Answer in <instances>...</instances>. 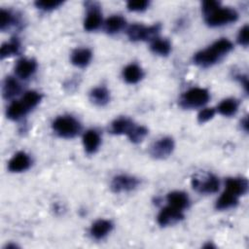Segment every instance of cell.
I'll use <instances>...</instances> for the list:
<instances>
[{"label":"cell","mask_w":249,"mask_h":249,"mask_svg":"<svg viewBox=\"0 0 249 249\" xmlns=\"http://www.w3.org/2000/svg\"><path fill=\"white\" fill-rule=\"evenodd\" d=\"M232 49V44L228 39H220L216 41L208 49L200 51L194 56V61L202 67L210 66L216 63L223 55Z\"/></svg>","instance_id":"1"},{"label":"cell","mask_w":249,"mask_h":249,"mask_svg":"<svg viewBox=\"0 0 249 249\" xmlns=\"http://www.w3.org/2000/svg\"><path fill=\"white\" fill-rule=\"evenodd\" d=\"M53 128L60 137L73 138L80 132L81 125L73 117L61 116L53 121Z\"/></svg>","instance_id":"2"},{"label":"cell","mask_w":249,"mask_h":249,"mask_svg":"<svg viewBox=\"0 0 249 249\" xmlns=\"http://www.w3.org/2000/svg\"><path fill=\"white\" fill-rule=\"evenodd\" d=\"M237 13L231 8H217L209 15L205 16V21L209 26H221L233 22L237 19Z\"/></svg>","instance_id":"3"},{"label":"cell","mask_w":249,"mask_h":249,"mask_svg":"<svg viewBox=\"0 0 249 249\" xmlns=\"http://www.w3.org/2000/svg\"><path fill=\"white\" fill-rule=\"evenodd\" d=\"M209 100V93L205 89L195 88L186 91L181 98V105L185 108H195L204 105Z\"/></svg>","instance_id":"4"},{"label":"cell","mask_w":249,"mask_h":249,"mask_svg":"<svg viewBox=\"0 0 249 249\" xmlns=\"http://www.w3.org/2000/svg\"><path fill=\"white\" fill-rule=\"evenodd\" d=\"M160 30V24H154L149 27L142 24H132L127 29V36L131 41H143L155 39Z\"/></svg>","instance_id":"5"},{"label":"cell","mask_w":249,"mask_h":249,"mask_svg":"<svg viewBox=\"0 0 249 249\" xmlns=\"http://www.w3.org/2000/svg\"><path fill=\"white\" fill-rule=\"evenodd\" d=\"M192 186L199 193L213 194L219 190V180L212 174H206L203 177L195 176L192 179Z\"/></svg>","instance_id":"6"},{"label":"cell","mask_w":249,"mask_h":249,"mask_svg":"<svg viewBox=\"0 0 249 249\" xmlns=\"http://www.w3.org/2000/svg\"><path fill=\"white\" fill-rule=\"evenodd\" d=\"M174 149V142L170 137H163L156 141L151 147V155L156 159L167 158Z\"/></svg>","instance_id":"7"},{"label":"cell","mask_w":249,"mask_h":249,"mask_svg":"<svg viewBox=\"0 0 249 249\" xmlns=\"http://www.w3.org/2000/svg\"><path fill=\"white\" fill-rule=\"evenodd\" d=\"M138 180L135 177L128 175H118L114 177L111 183V189L115 193L128 192L134 190L138 185Z\"/></svg>","instance_id":"8"},{"label":"cell","mask_w":249,"mask_h":249,"mask_svg":"<svg viewBox=\"0 0 249 249\" xmlns=\"http://www.w3.org/2000/svg\"><path fill=\"white\" fill-rule=\"evenodd\" d=\"M184 218V215L181 210L176 209L170 205L161 209L158 216L159 225L164 227L168 225H173Z\"/></svg>","instance_id":"9"},{"label":"cell","mask_w":249,"mask_h":249,"mask_svg":"<svg viewBox=\"0 0 249 249\" xmlns=\"http://www.w3.org/2000/svg\"><path fill=\"white\" fill-rule=\"evenodd\" d=\"M102 21V17H101V12L99 7L94 4L90 3V6L88 7V15L87 18L84 21V27L88 31H92L95 30L99 27Z\"/></svg>","instance_id":"10"},{"label":"cell","mask_w":249,"mask_h":249,"mask_svg":"<svg viewBox=\"0 0 249 249\" xmlns=\"http://www.w3.org/2000/svg\"><path fill=\"white\" fill-rule=\"evenodd\" d=\"M31 160L27 154L23 152L17 153L9 161L8 168L12 172H21L30 166Z\"/></svg>","instance_id":"11"},{"label":"cell","mask_w":249,"mask_h":249,"mask_svg":"<svg viewBox=\"0 0 249 249\" xmlns=\"http://www.w3.org/2000/svg\"><path fill=\"white\" fill-rule=\"evenodd\" d=\"M37 64L33 59L22 58L19 59L15 67L16 74L21 79L29 78L36 70Z\"/></svg>","instance_id":"12"},{"label":"cell","mask_w":249,"mask_h":249,"mask_svg":"<svg viewBox=\"0 0 249 249\" xmlns=\"http://www.w3.org/2000/svg\"><path fill=\"white\" fill-rule=\"evenodd\" d=\"M248 189V182L244 178H229L226 182V191L239 196L244 195Z\"/></svg>","instance_id":"13"},{"label":"cell","mask_w":249,"mask_h":249,"mask_svg":"<svg viewBox=\"0 0 249 249\" xmlns=\"http://www.w3.org/2000/svg\"><path fill=\"white\" fill-rule=\"evenodd\" d=\"M83 144L88 154H93L100 145V136L95 130H88L83 137Z\"/></svg>","instance_id":"14"},{"label":"cell","mask_w":249,"mask_h":249,"mask_svg":"<svg viewBox=\"0 0 249 249\" xmlns=\"http://www.w3.org/2000/svg\"><path fill=\"white\" fill-rule=\"evenodd\" d=\"M166 199L170 206H172L176 209H179L181 211L183 209H185L189 204V197L183 192L176 191V192L169 193L166 196Z\"/></svg>","instance_id":"15"},{"label":"cell","mask_w":249,"mask_h":249,"mask_svg":"<svg viewBox=\"0 0 249 249\" xmlns=\"http://www.w3.org/2000/svg\"><path fill=\"white\" fill-rule=\"evenodd\" d=\"M112 228L113 226L110 221L98 220L92 224L90 228V233L94 238L100 239V238H103L105 235H107L111 231Z\"/></svg>","instance_id":"16"},{"label":"cell","mask_w":249,"mask_h":249,"mask_svg":"<svg viewBox=\"0 0 249 249\" xmlns=\"http://www.w3.org/2000/svg\"><path fill=\"white\" fill-rule=\"evenodd\" d=\"M91 59V52L89 49H77L72 53L71 61L78 67L87 66Z\"/></svg>","instance_id":"17"},{"label":"cell","mask_w":249,"mask_h":249,"mask_svg":"<svg viewBox=\"0 0 249 249\" xmlns=\"http://www.w3.org/2000/svg\"><path fill=\"white\" fill-rule=\"evenodd\" d=\"M123 75H124V79L128 84H136L142 79L143 72L138 65L129 64L124 69Z\"/></svg>","instance_id":"18"},{"label":"cell","mask_w":249,"mask_h":249,"mask_svg":"<svg viewBox=\"0 0 249 249\" xmlns=\"http://www.w3.org/2000/svg\"><path fill=\"white\" fill-rule=\"evenodd\" d=\"M134 124L127 118H119L111 124V131L114 134H127Z\"/></svg>","instance_id":"19"},{"label":"cell","mask_w":249,"mask_h":249,"mask_svg":"<svg viewBox=\"0 0 249 249\" xmlns=\"http://www.w3.org/2000/svg\"><path fill=\"white\" fill-rule=\"evenodd\" d=\"M20 91V85L13 77H7L3 84V96L4 98H12L18 94Z\"/></svg>","instance_id":"20"},{"label":"cell","mask_w":249,"mask_h":249,"mask_svg":"<svg viewBox=\"0 0 249 249\" xmlns=\"http://www.w3.org/2000/svg\"><path fill=\"white\" fill-rule=\"evenodd\" d=\"M237 202H238V196L231 194L228 191H225L221 195V196L218 198L216 207H217V209H220V210L229 209V208L236 205Z\"/></svg>","instance_id":"21"},{"label":"cell","mask_w":249,"mask_h":249,"mask_svg":"<svg viewBox=\"0 0 249 249\" xmlns=\"http://www.w3.org/2000/svg\"><path fill=\"white\" fill-rule=\"evenodd\" d=\"M90 99L94 104L103 106L109 102L110 94H109V91L105 88L98 87L91 90Z\"/></svg>","instance_id":"22"},{"label":"cell","mask_w":249,"mask_h":249,"mask_svg":"<svg viewBox=\"0 0 249 249\" xmlns=\"http://www.w3.org/2000/svg\"><path fill=\"white\" fill-rule=\"evenodd\" d=\"M28 110L23 105L21 101H15L10 104V106L7 109V117L11 120H18L22 116H24Z\"/></svg>","instance_id":"23"},{"label":"cell","mask_w":249,"mask_h":249,"mask_svg":"<svg viewBox=\"0 0 249 249\" xmlns=\"http://www.w3.org/2000/svg\"><path fill=\"white\" fill-rule=\"evenodd\" d=\"M125 24V19L121 16H112L105 21V30L110 33L119 32Z\"/></svg>","instance_id":"24"},{"label":"cell","mask_w":249,"mask_h":249,"mask_svg":"<svg viewBox=\"0 0 249 249\" xmlns=\"http://www.w3.org/2000/svg\"><path fill=\"white\" fill-rule=\"evenodd\" d=\"M238 108V103L235 99L232 98H227L224 99L218 106V111L223 116H232L236 113Z\"/></svg>","instance_id":"25"},{"label":"cell","mask_w":249,"mask_h":249,"mask_svg":"<svg viewBox=\"0 0 249 249\" xmlns=\"http://www.w3.org/2000/svg\"><path fill=\"white\" fill-rule=\"evenodd\" d=\"M151 50L160 55H167L170 53L171 46L167 40L155 38L151 43Z\"/></svg>","instance_id":"26"},{"label":"cell","mask_w":249,"mask_h":249,"mask_svg":"<svg viewBox=\"0 0 249 249\" xmlns=\"http://www.w3.org/2000/svg\"><path fill=\"white\" fill-rule=\"evenodd\" d=\"M19 46L20 44L17 38H13L10 42L4 43L0 50L1 58H5L18 53L19 51Z\"/></svg>","instance_id":"27"},{"label":"cell","mask_w":249,"mask_h":249,"mask_svg":"<svg viewBox=\"0 0 249 249\" xmlns=\"http://www.w3.org/2000/svg\"><path fill=\"white\" fill-rule=\"evenodd\" d=\"M148 130L145 126L142 125H133L132 128L129 130V132L126 134L129 138V140L133 143H139L141 142L147 135Z\"/></svg>","instance_id":"28"},{"label":"cell","mask_w":249,"mask_h":249,"mask_svg":"<svg viewBox=\"0 0 249 249\" xmlns=\"http://www.w3.org/2000/svg\"><path fill=\"white\" fill-rule=\"evenodd\" d=\"M41 100V94L34 90H29L25 92V94L21 98V102L26 107V109L29 111L31 108L35 107Z\"/></svg>","instance_id":"29"},{"label":"cell","mask_w":249,"mask_h":249,"mask_svg":"<svg viewBox=\"0 0 249 249\" xmlns=\"http://www.w3.org/2000/svg\"><path fill=\"white\" fill-rule=\"evenodd\" d=\"M62 4L61 0H39L35 2V5L38 9L44 11H50L57 8Z\"/></svg>","instance_id":"30"},{"label":"cell","mask_w":249,"mask_h":249,"mask_svg":"<svg viewBox=\"0 0 249 249\" xmlns=\"http://www.w3.org/2000/svg\"><path fill=\"white\" fill-rule=\"evenodd\" d=\"M0 17H1V20H0V28L1 30H5L6 28H9L13 22H14V16L12 15L11 12L1 9L0 12Z\"/></svg>","instance_id":"31"},{"label":"cell","mask_w":249,"mask_h":249,"mask_svg":"<svg viewBox=\"0 0 249 249\" xmlns=\"http://www.w3.org/2000/svg\"><path fill=\"white\" fill-rule=\"evenodd\" d=\"M127 9L133 12H141L148 8L149 2L147 0H130L127 2Z\"/></svg>","instance_id":"32"},{"label":"cell","mask_w":249,"mask_h":249,"mask_svg":"<svg viewBox=\"0 0 249 249\" xmlns=\"http://www.w3.org/2000/svg\"><path fill=\"white\" fill-rule=\"evenodd\" d=\"M215 115V110L213 108H205L201 110L197 115V121L200 124L206 123L209 120H211Z\"/></svg>","instance_id":"33"},{"label":"cell","mask_w":249,"mask_h":249,"mask_svg":"<svg viewBox=\"0 0 249 249\" xmlns=\"http://www.w3.org/2000/svg\"><path fill=\"white\" fill-rule=\"evenodd\" d=\"M220 7V3L218 1H204L202 3V11L205 16L212 13L214 10Z\"/></svg>","instance_id":"34"},{"label":"cell","mask_w":249,"mask_h":249,"mask_svg":"<svg viewBox=\"0 0 249 249\" xmlns=\"http://www.w3.org/2000/svg\"><path fill=\"white\" fill-rule=\"evenodd\" d=\"M248 25H244L240 30H239V33H238V36H237V41L240 45L244 46V47H247L248 46V42H249V39H248Z\"/></svg>","instance_id":"35"},{"label":"cell","mask_w":249,"mask_h":249,"mask_svg":"<svg viewBox=\"0 0 249 249\" xmlns=\"http://www.w3.org/2000/svg\"><path fill=\"white\" fill-rule=\"evenodd\" d=\"M241 124H242V126H243L244 130H245V131H247V130H248V120H247V118H245V119L242 121Z\"/></svg>","instance_id":"36"}]
</instances>
